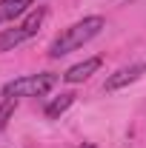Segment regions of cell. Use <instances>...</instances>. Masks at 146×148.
<instances>
[{"label": "cell", "mask_w": 146, "mask_h": 148, "mask_svg": "<svg viewBox=\"0 0 146 148\" xmlns=\"http://www.w3.org/2000/svg\"><path fill=\"white\" fill-rule=\"evenodd\" d=\"M103 26H106L103 17H83L80 23L63 29V32L52 40V46H49V57H63V54H69V51H77L83 43H89L92 37L100 34Z\"/></svg>", "instance_id": "cell-1"}, {"label": "cell", "mask_w": 146, "mask_h": 148, "mask_svg": "<svg viewBox=\"0 0 146 148\" xmlns=\"http://www.w3.org/2000/svg\"><path fill=\"white\" fill-rule=\"evenodd\" d=\"M57 74H29L3 86V97L6 100H17V97H40L49 88H55Z\"/></svg>", "instance_id": "cell-2"}, {"label": "cell", "mask_w": 146, "mask_h": 148, "mask_svg": "<svg viewBox=\"0 0 146 148\" xmlns=\"http://www.w3.org/2000/svg\"><path fill=\"white\" fill-rule=\"evenodd\" d=\"M43 17H46V9H43V6H37V9H35L26 20H23L20 26L0 32V51H12V49H15V46H20L23 40L35 37L37 29H40V23H43Z\"/></svg>", "instance_id": "cell-3"}, {"label": "cell", "mask_w": 146, "mask_h": 148, "mask_svg": "<svg viewBox=\"0 0 146 148\" xmlns=\"http://www.w3.org/2000/svg\"><path fill=\"white\" fill-rule=\"evenodd\" d=\"M146 71V66H126V69H120V71H115L106 80V91H117V88H123V86H129V83H135L140 74Z\"/></svg>", "instance_id": "cell-4"}, {"label": "cell", "mask_w": 146, "mask_h": 148, "mask_svg": "<svg viewBox=\"0 0 146 148\" xmlns=\"http://www.w3.org/2000/svg\"><path fill=\"white\" fill-rule=\"evenodd\" d=\"M100 63H103L100 57H89V60H83V63L72 66L69 71L63 74V80H66V83H83V80H89L92 74L100 69Z\"/></svg>", "instance_id": "cell-5"}, {"label": "cell", "mask_w": 146, "mask_h": 148, "mask_svg": "<svg viewBox=\"0 0 146 148\" xmlns=\"http://www.w3.org/2000/svg\"><path fill=\"white\" fill-rule=\"evenodd\" d=\"M35 0H0V23H9V20L20 17Z\"/></svg>", "instance_id": "cell-6"}, {"label": "cell", "mask_w": 146, "mask_h": 148, "mask_svg": "<svg viewBox=\"0 0 146 148\" xmlns=\"http://www.w3.org/2000/svg\"><path fill=\"white\" fill-rule=\"evenodd\" d=\"M72 103H74V94H60L55 103H49V106H46V117H49V120H57V117L69 108Z\"/></svg>", "instance_id": "cell-7"}, {"label": "cell", "mask_w": 146, "mask_h": 148, "mask_svg": "<svg viewBox=\"0 0 146 148\" xmlns=\"http://www.w3.org/2000/svg\"><path fill=\"white\" fill-rule=\"evenodd\" d=\"M15 106H17V100H3V106H0V128L9 123V117L15 114Z\"/></svg>", "instance_id": "cell-8"}, {"label": "cell", "mask_w": 146, "mask_h": 148, "mask_svg": "<svg viewBox=\"0 0 146 148\" xmlns=\"http://www.w3.org/2000/svg\"><path fill=\"white\" fill-rule=\"evenodd\" d=\"M80 148H95V145H92V143H83V145H80Z\"/></svg>", "instance_id": "cell-9"}]
</instances>
